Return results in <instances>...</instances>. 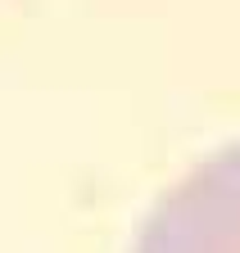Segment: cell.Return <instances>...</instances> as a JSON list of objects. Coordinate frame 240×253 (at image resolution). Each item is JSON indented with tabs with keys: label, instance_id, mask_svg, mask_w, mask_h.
Returning a JSON list of instances; mask_svg holds the SVG:
<instances>
[{
	"label": "cell",
	"instance_id": "6da1fadb",
	"mask_svg": "<svg viewBox=\"0 0 240 253\" xmlns=\"http://www.w3.org/2000/svg\"><path fill=\"white\" fill-rule=\"evenodd\" d=\"M136 253H240V145L204 158L154 204Z\"/></svg>",
	"mask_w": 240,
	"mask_h": 253
}]
</instances>
